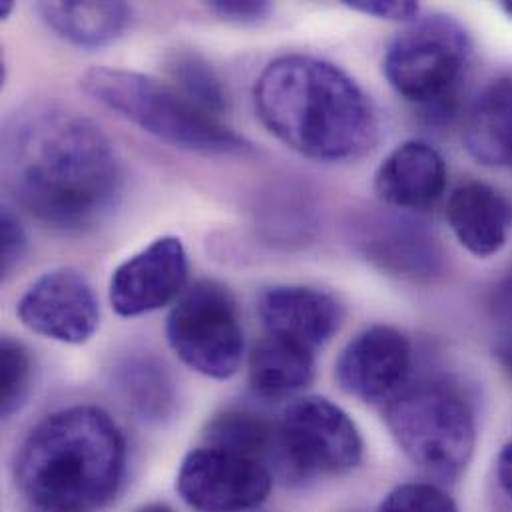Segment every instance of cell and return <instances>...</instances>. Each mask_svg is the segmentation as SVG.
I'll return each mask as SVG.
<instances>
[{
  "label": "cell",
  "instance_id": "obj_27",
  "mask_svg": "<svg viewBox=\"0 0 512 512\" xmlns=\"http://www.w3.org/2000/svg\"><path fill=\"white\" fill-rule=\"evenodd\" d=\"M497 307H499L505 315L512 317V275L511 279L505 283V287H501V291H499Z\"/></svg>",
  "mask_w": 512,
  "mask_h": 512
},
{
  "label": "cell",
  "instance_id": "obj_3",
  "mask_svg": "<svg viewBox=\"0 0 512 512\" xmlns=\"http://www.w3.org/2000/svg\"><path fill=\"white\" fill-rule=\"evenodd\" d=\"M126 467L124 437L96 407L46 417L24 441L16 481L36 512H94L118 491Z\"/></svg>",
  "mask_w": 512,
  "mask_h": 512
},
{
  "label": "cell",
  "instance_id": "obj_22",
  "mask_svg": "<svg viewBox=\"0 0 512 512\" xmlns=\"http://www.w3.org/2000/svg\"><path fill=\"white\" fill-rule=\"evenodd\" d=\"M379 512H459V509L439 487L411 483L391 491Z\"/></svg>",
  "mask_w": 512,
  "mask_h": 512
},
{
  "label": "cell",
  "instance_id": "obj_19",
  "mask_svg": "<svg viewBox=\"0 0 512 512\" xmlns=\"http://www.w3.org/2000/svg\"><path fill=\"white\" fill-rule=\"evenodd\" d=\"M208 447L226 449L244 457H250L269 469L277 463L281 471H287L279 423H273L250 411H228L216 417L206 433ZM271 471V469H269Z\"/></svg>",
  "mask_w": 512,
  "mask_h": 512
},
{
  "label": "cell",
  "instance_id": "obj_17",
  "mask_svg": "<svg viewBox=\"0 0 512 512\" xmlns=\"http://www.w3.org/2000/svg\"><path fill=\"white\" fill-rule=\"evenodd\" d=\"M36 10L48 28L80 48L106 46L132 22L126 2H40Z\"/></svg>",
  "mask_w": 512,
  "mask_h": 512
},
{
  "label": "cell",
  "instance_id": "obj_20",
  "mask_svg": "<svg viewBox=\"0 0 512 512\" xmlns=\"http://www.w3.org/2000/svg\"><path fill=\"white\" fill-rule=\"evenodd\" d=\"M174 86L196 106L220 118L228 110L226 88L216 70L196 52H176L168 62Z\"/></svg>",
  "mask_w": 512,
  "mask_h": 512
},
{
  "label": "cell",
  "instance_id": "obj_8",
  "mask_svg": "<svg viewBox=\"0 0 512 512\" xmlns=\"http://www.w3.org/2000/svg\"><path fill=\"white\" fill-rule=\"evenodd\" d=\"M281 445L291 477L341 475L363 457L361 435L351 417L323 397L289 405L279 421Z\"/></svg>",
  "mask_w": 512,
  "mask_h": 512
},
{
  "label": "cell",
  "instance_id": "obj_4",
  "mask_svg": "<svg viewBox=\"0 0 512 512\" xmlns=\"http://www.w3.org/2000/svg\"><path fill=\"white\" fill-rule=\"evenodd\" d=\"M82 90L158 140L206 154L250 156L252 144L188 100L176 86L122 68H90L80 78Z\"/></svg>",
  "mask_w": 512,
  "mask_h": 512
},
{
  "label": "cell",
  "instance_id": "obj_31",
  "mask_svg": "<svg viewBox=\"0 0 512 512\" xmlns=\"http://www.w3.org/2000/svg\"><path fill=\"white\" fill-rule=\"evenodd\" d=\"M503 10L512 18V2H503Z\"/></svg>",
  "mask_w": 512,
  "mask_h": 512
},
{
  "label": "cell",
  "instance_id": "obj_29",
  "mask_svg": "<svg viewBox=\"0 0 512 512\" xmlns=\"http://www.w3.org/2000/svg\"><path fill=\"white\" fill-rule=\"evenodd\" d=\"M12 8H14L12 2H2V4H0V16H2V18H8V14H10Z\"/></svg>",
  "mask_w": 512,
  "mask_h": 512
},
{
  "label": "cell",
  "instance_id": "obj_9",
  "mask_svg": "<svg viewBox=\"0 0 512 512\" xmlns=\"http://www.w3.org/2000/svg\"><path fill=\"white\" fill-rule=\"evenodd\" d=\"M271 471L250 457L204 447L182 463L178 491L198 512H242L259 507L271 491Z\"/></svg>",
  "mask_w": 512,
  "mask_h": 512
},
{
  "label": "cell",
  "instance_id": "obj_11",
  "mask_svg": "<svg viewBox=\"0 0 512 512\" xmlns=\"http://www.w3.org/2000/svg\"><path fill=\"white\" fill-rule=\"evenodd\" d=\"M188 254L180 238L164 236L116 267L110 303L122 317H138L174 301L188 283Z\"/></svg>",
  "mask_w": 512,
  "mask_h": 512
},
{
  "label": "cell",
  "instance_id": "obj_28",
  "mask_svg": "<svg viewBox=\"0 0 512 512\" xmlns=\"http://www.w3.org/2000/svg\"><path fill=\"white\" fill-rule=\"evenodd\" d=\"M497 355H499L501 363L505 365V369H507V371L512 375V339L505 341V343L499 347Z\"/></svg>",
  "mask_w": 512,
  "mask_h": 512
},
{
  "label": "cell",
  "instance_id": "obj_23",
  "mask_svg": "<svg viewBox=\"0 0 512 512\" xmlns=\"http://www.w3.org/2000/svg\"><path fill=\"white\" fill-rule=\"evenodd\" d=\"M26 234L18 218L4 208L2 212V273L8 275L26 254Z\"/></svg>",
  "mask_w": 512,
  "mask_h": 512
},
{
  "label": "cell",
  "instance_id": "obj_5",
  "mask_svg": "<svg viewBox=\"0 0 512 512\" xmlns=\"http://www.w3.org/2000/svg\"><path fill=\"white\" fill-rule=\"evenodd\" d=\"M385 419L401 451L435 477L461 475L473 457L475 417L469 405L443 385H421L395 395Z\"/></svg>",
  "mask_w": 512,
  "mask_h": 512
},
{
  "label": "cell",
  "instance_id": "obj_1",
  "mask_svg": "<svg viewBox=\"0 0 512 512\" xmlns=\"http://www.w3.org/2000/svg\"><path fill=\"white\" fill-rule=\"evenodd\" d=\"M2 144L6 184L40 222L78 232L112 210L122 166L90 118L62 106H32L8 122Z\"/></svg>",
  "mask_w": 512,
  "mask_h": 512
},
{
  "label": "cell",
  "instance_id": "obj_2",
  "mask_svg": "<svg viewBox=\"0 0 512 512\" xmlns=\"http://www.w3.org/2000/svg\"><path fill=\"white\" fill-rule=\"evenodd\" d=\"M261 124L285 146L317 162H351L373 150L377 112L339 66L305 54L271 60L254 90Z\"/></svg>",
  "mask_w": 512,
  "mask_h": 512
},
{
  "label": "cell",
  "instance_id": "obj_6",
  "mask_svg": "<svg viewBox=\"0 0 512 512\" xmlns=\"http://www.w3.org/2000/svg\"><path fill=\"white\" fill-rule=\"evenodd\" d=\"M471 60L467 32L447 16L415 20L387 46L383 72L393 90L427 110H445Z\"/></svg>",
  "mask_w": 512,
  "mask_h": 512
},
{
  "label": "cell",
  "instance_id": "obj_21",
  "mask_svg": "<svg viewBox=\"0 0 512 512\" xmlns=\"http://www.w3.org/2000/svg\"><path fill=\"white\" fill-rule=\"evenodd\" d=\"M30 375L32 363L28 351L20 343L4 339L0 355V409L4 419L24 403L30 389Z\"/></svg>",
  "mask_w": 512,
  "mask_h": 512
},
{
  "label": "cell",
  "instance_id": "obj_16",
  "mask_svg": "<svg viewBox=\"0 0 512 512\" xmlns=\"http://www.w3.org/2000/svg\"><path fill=\"white\" fill-rule=\"evenodd\" d=\"M463 142L479 164L512 170V76L495 80L475 98Z\"/></svg>",
  "mask_w": 512,
  "mask_h": 512
},
{
  "label": "cell",
  "instance_id": "obj_18",
  "mask_svg": "<svg viewBox=\"0 0 512 512\" xmlns=\"http://www.w3.org/2000/svg\"><path fill=\"white\" fill-rule=\"evenodd\" d=\"M313 351L283 337L261 339L250 355V385L263 399H289L311 385Z\"/></svg>",
  "mask_w": 512,
  "mask_h": 512
},
{
  "label": "cell",
  "instance_id": "obj_7",
  "mask_svg": "<svg viewBox=\"0 0 512 512\" xmlns=\"http://www.w3.org/2000/svg\"><path fill=\"white\" fill-rule=\"evenodd\" d=\"M168 343L194 371L228 379L244 359V329L230 291L216 281L192 285L166 323Z\"/></svg>",
  "mask_w": 512,
  "mask_h": 512
},
{
  "label": "cell",
  "instance_id": "obj_30",
  "mask_svg": "<svg viewBox=\"0 0 512 512\" xmlns=\"http://www.w3.org/2000/svg\"><path fill=\"white\" fill-rule=\"evenodd\" d=\"M138 512H170V509L160 507V505H154V507H146V509H142V511Z\"/></svg>",
  "mask_w": 512,
  "mask_h": 512
},
{
  "label": "cell",
  "instance_id": "obj_15",
  "mask_svg": "<svg viewBox=\"0 0 512 512\" xmlns=\"http://www.w3.org/2000/svg\"><path fill=\"white\" fill-rule=\"evenodd\" d=\"M447 220L467 252L477 257L495 256L511 236L512 202L489 184L469 182L453 192Z\"/></svg>",
  "mask_w": 512,
  "mask_h": 512
},
{
  "label": "cell",
  "instance_id": "obj_24",
  "mask_svg": "<svg viewBox=\"0 0 512 512\" xmlns=\"http://www.w3.org/2000/svg\"><path fill=\"white\" fill-rule=\"evenodd\" d=\"M355 12H363L369 16H377L381 20L395 22H415L419 16L417 2H397V0H353L345 2Z\"/></svg>",
  "mask_w": 512,
  "mask_h": 512
},
{
  "label": "cell",
  "instance_id": "obj_12",
  "mask_svg": "<svg viewBox=\"0 0 512 512\" xmlns=\"http://www.w3.org/2000/svg\"><path fill=\"white\" fill-rule=\"evenodd\" d=\"M409 339L387 325L359 333L337 361V381L349 395L367 401H387L399 395L411 373Z\"/></svg>",
  "mask_w": 512,
  "mask_h": 512
},
{
  "label": "cell",
  "instance_id": "obj_14",
  "mask_svg": "<svg viewBox=\"0 0 512 512\" xmlns=\"http://www.w3.org/2000/svg\"><path fill=\"white\" fill-rule=\"evenodd\" d=\"M445 158L427 142L409 140L397 146L375 174L377 196L399 210L435 206L447 190Z\"/></svg>",
  "mask_w": 512,
  "mask_h": 512
},
{
  "label": "cell",
  "instance_id": "obj_13",
  "mask_svg": "<svg viewBox=\"0 0 512 512\" xmlns=\"http://www.w3.org/2000/svg\"><path fill=\"white\" fill-rule=\"evenodd\" d=\"M257 313L269 335L289 339L311 351L325 345L343 321L339 301L313 287L273 285L257 299Z\"/></svg>",
  "mask_w": 512,
  "mask_h": 512
},
{
  "label": "cell",
  "instance_id": "obj_26",
  "mask_svg": "<svg viewBox=\"0 0 512 512\" xmlns=\"http://www.w3.org/2000/svg\"><path fill=\"white\" fill-rule=\"evenodd\" d=\"M497 471H499V481H501L503 489L507 491V495L512 499V443H509L503 449V453L499 457Z\"/></svg>",
  "mask_w": 512,
  "mask_h": 512
},
{
  "label": "cell",
  "instance_id": "obj_10",
  "mask_svg": "<svg viewBox=\"0 0 512 512\" xmlns=\"http://www.w3.org/2000/svg\"><path fill=\"white\" fill-rule=\"evenodd\" d=\"M16 313L30 331L70 345L86 343L100 323L92 285L70 267L40 275L22 293Z\"/></svg>",
  "mask_w": 512,
  "mask_h": 512
},
{
  "label": "cell",
  "instance_id": "obj_25",
  "mask_svg": "<svg viewBox=\"0 0 512 512\" xmlns=\"http://www.w3.org/2000/svg\"><path fill=\"white\" fill-rule=\"evenodd\" d=\"M210 10L228 22L257 24L273 12V6L269 2H257V0H246V2L216 0V2H210Z\"/></svg>",
  "mask_w": 512,
  "mask_h": 512
}]
</instances>
